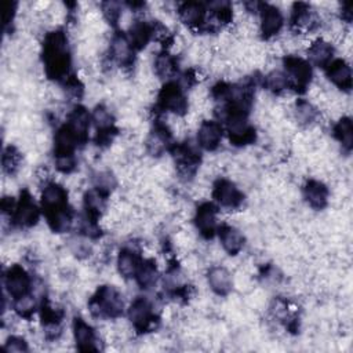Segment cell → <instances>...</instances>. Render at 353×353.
I'll use <instances>...</instances> for the list:
<instances>
[{
    "label": "cell",
    "instance_id": "1",
    "mask_svg": "<svg viewBox=\"0 0 353 353\" xmlns=\"http://www.w3.org/2000/svg\"><path fill=\"white\" fill-rule=\"evenodd\" d=\"M43 63L50 79L66 81L69 77L70 48L63 30H52L46 34L43 41Z\"/></svg>",
    "mask_w": 353,
    "mask_h": 353
},
{
    "label": "cell",
    "instance_id": "2",
    "mask_svg": "<svg viewBox=\"0 0 353 353\" xmlns=\"http://www.w3.org/2000/svg\"><path fill=\"white\" fill-rule=\"evenodd\" d=\"M88 310L95 319H117L124 310L123 295L114 285H101L88 301Z\"/></svg>",
    "mask_w": 353,
    "mask_h": 353
},
{
    "label": "cell",
    "instance_id": "3",
    "mask_svg": "<svg viewBox=\"0 0 353 353\" xmlns=\"http://www.w3.org/2000/svg\"><path fill=\"white\" fill-rule=\"evenodd\" d=\"M221 117L226 124V134L234 146H244L255 141V128L248 121V113L244 112H225Z\"/></svg>",
    "mask_w": 353,
    "mask_h": 353
},
{
    "label": "cell",
    "instance_id": "4",
    "mask_svg": "<svg viewBox=\"0 0 353 353\" xmlns=\"http://www.w3.org/2000/svg\"><path fill=\"white\" fill-rule=\"evenodd\" d=\"M283 72L288 79L290 88L295 90L299 94L305 92L310 85L313 77V70L309 61L298 55H285L283 59Z\"/></svg>",
    "mask_w": 353,
    "mask_h": 353
},
{
    "label": "cell",
    "instance_id": "5",
    "mask_svg": "<svg viewBox=\"0 0 353 353\" xmlns=\"http://www.w3.org/2000/svg\"><path fill=\"white\" fill-rule=\"evenodd\" d=\"M157 106L160 110L175 114L185 116L189 109L188 97L185 95V88L175 80L167 81L157 95Z\"/></svg>",
    "mask_w": 353,
    "mask_h": 353
},
{
    "label": "cell",
    "instance_id": "6",
    "mask_svg": "<svg viewBox=\"0 0 353 353\" xmlns=\"http://www.w3.org/2000/svg\"><path fill=\"white\" fill-rule=\"evenodd\" d=\"M128 320L137 332H148L156 328L159 321L153 303L146 296H137L128 306Z\"/></svg>",
    "mask_w": 353,
    "mask_h": 353
},
{
    "label": "cell",
    "instance_id": "7",
    "mask_svg": "<svg viewBox=\"0 0 353 353\" xmlns=\"http://www.w3.org/2000/svg\"><path fill=\"white\" fill-rule=\"evenodd\" d=\"M199 149H200L199 145L197 143L194 145L190 141L171 146V153L174 157L175 167L182 176L192 178L196 174L200 164Z\"/></svg>",
    "mask_w": 353,
    "mask_h": 353
},
{
    "label": "cell",
    "instance_id": "8",
    "mask_svg": "<svg viewBox=\"0 0 353 353\" xmlns=\"http://www.w3.org/2000/svg\"><path fill=\"white\" fill-rule=\"evenodd\" d=\"M212 199L218 207L225 210H237L244 201V194L232 181L219 178L212 185Z\"/></svg>",
    "mask_w": 353,
    "mask_h": 353
},
{
    "label": "cell",
    "instance_id": "9",
    "mask_svg": "<svg viewBox=\"0 0 353 353\" xmlns=\"http://www.w3.org/2000/svg\"><path fill=\"white\" fill-rule=\"evenodd\" d=\"M256 14L259 15V32L265 40L280 33L284 26V15L279 7L268 3H258Z\"/></svg>",
    "mask_w": 353,
    "mask_h": 353
},
{
    "label": "cell",
    "instance_id": "10",
    "mask_svg": "<svg viewBox=\"0 0 353 353\" xmlns=\"http://www.w3.org/2000/svg\"><path fill=\"white\" fill-rule=\"evenodd\" d=\"M3 280L4 290L12 299L32 292V277L21 265H11L6 270Z\"/></svg>",
    "mask_w": 353,
    "mask_h": 353
},
{
    "label": "cell",
    "instance_id": "11",
    "mask_svg": "<svg viewBox=\"0 0 353 353\" xmlns=\"http://www.w3.org/2000/svg\"><path fill=\"white\" fill-rule=\"evenodd\" d=\"M40 210L33 201L32 196L25 190L21 193L19 200L17 201L15 210L11 215V221L15 226L21 229H28L34 226L39 222Z\"/></svg>",
    "mask_w": 353,
    "mask_h": 353
},
{
    "label": "cell",
    "instance_id": "12",
    "mask_svg": "<svg viewBox=\"0 0 353 353\" xmlns=\"http://www.w3.org/2000/svg\"><path fill=\"white\" fill-rule=\"evenodd\" d=\"M193 223L204 239H212L218 230V207L214 203H201L193 216Z\"/></svg>",
    "mask_w": 353,
    "mask_h": 353
},
{
    "label": "cell",
    "instance_id": "13",
    "mask_svg": "<svg viewBox=\"0 0 353 353\" xmlns=\"http://www.w3.org/2000/svg\"><path fill=\"white\" fill-rule=\"evenodd\" d=\"M291 29L295 33H310L320 25L319 15L306 3H295L291 10Z\"/></svg>",
    "mask_w": 353,
    "mask_h": 353
},
{
    "label": "cell",
    "instance_id": "14",
    "mask_svg": "<svg viewBox=\"0 0 353 353\" xmlns=\"http://www.w3.org/2000/svg\"><path fill=\"white\" fill-rule=\"evenodd\" d=\"M223 138V127L216 120H203L197 130L199 148L214 152L219 148Z\"/></svg>",
    "mask_w": 353,
    "mask_h": 353
},
{
    "label": "cell",
    "instance_id": "15",
    "mask_svg": "<svg viewBox=\"0 0 353 353\" xmlns=\"http://www.w3.org/2000/svg\"><path fill=\"white\" fill-rule=\"evenodd\" d=\"M146 150L150 156L159 157L172 146V134L167 124L157 121L146 138Z\"/></svg>",
    "mask_w": 353,
    "mask_h": 353
},
{
    "label": "cell",
    "instance_id": "16",
    "mask_svg": "<svg viewBox=\"0 0 353 353\" xmlns=\"http://www.w3.org/2000/svg\"><path fill=\"white\" fill-rule=\"evenodd\" d=\"M324 69L325 76L332 85L345 92H349L352 90V68L345 59H332Z\"/></svg>",
    "mask_w": 353,
    "mask_h": 353
},
{
    "label": "cell",
    "instance_id": "17",
    "mask_svg": "<svg viewBox=\"0 0 353 353\" xmlns=\"http://www.w3.org/2000/svg\"><path fill=\"white\" fill-rule=\"evenodd\" d=\"M207 6L197 1H185L178 7L179 19L190 29H201L207 26Z\"/></svg>",
    "mask_w": 353,
    "mask_h": 353
},
{
    "label": "cell",
    "instance_id": "18",
    "mask_svg": "<svg viewBox=\"0 0 353 353\" xmlns=\"http://www.w3.org/2000/svg\"><path fill=\"white\" fill-rule=\"evenodd\" d=\"M73 338L76 346L81 352H97L98 346V335L95 330L83 319L74 317L73 320Z\"/></svg>",
    "mask_w": 353,
    "mask_h": 353
},
{
    "label": "cell",
    "instance_id": "19",
    "mask_svg": "<svg viewBox=\"0 0 353 353\" xmlns=\"http://www.w3.org/2000/svg\"><path fill=\"white\" fill-rule=\"evenodd\" d=\"M216 234L219 237L223 251L228 255L236 256L243 251L244 244H245V237L240 229H237L232 225H228V223H222L218 226Z\"/></svg>",
    "mask_w": 353,
    "mask_h": 353
},
{
    "label": "cell",
    "instance_id": "20",
    "mask_svg": "<svg viewBox=\"0 0 353 353\" xmlns=\"http://www.w3.org/2000/svg\"><path fill=\"white\" fill-rule=\"evenodd\" d=\"M134 52L135 50L130 44L127 34L123 32H117L109 46V57L113 62H116L119 66H130L134 62Z\"/></svg>",
    "mask_w": 353,
    "mask_h": 353
},
{
    "label": "cell",
    "instance_id": "21",
    "mask_svg": "<svg viewBox=\"0 0 353 353\" xmlns=\"http://www.w3.org/2000/svg\"><path fill=\"white\" fill-rule=\"evenodd\" d=\"M68 204V190L58 182H47L41 190V207L44 214L63 208Z\"/></svg>",
    "mask_w": 353,
    "mask_h": 353
},
{
    "label": "cell",
    "instance_id": "22",
    "mask_svg": "<svg viewBox=\"0 0 353 353\" xmlns=\"http://www.w3.org/2000/svg\"><path fill=\"white\" fill-rule=\"evenodd\" d=\"M302 194L307 205L313 210H323L330 200V189L319 179H307L302 188Z\"/></svg>",
    "mask_w": 353,
    "mask_h": 353
},
{
    "label": "cell",
    "instance_id": "23",
    "mask_svg": "<svg viewBox=\"0 0 353 353\" xmlns=\"http://www.w3.org/2000/svg\"><path fill=\"white\" fill-rule=\"evenodd\" d=\"M130 44L135 51L143 50L156 36V26L148 21H135L125 33Z\"/></svg>",
    "mask_w": 353,
    "mask_h": 353
},
{
    "label": "cell",
    "instance_id": "24",
    "mask_svg": "<svg viewBox=\"0 0 353 353\" xmlns=\"http://www.w3.org/2000/svg\"><path fill=\"white\" fill-rule=\"evenodd\" d=\"M207 283L211 291L218 296H226L233 290V277L222 265L210 268L207 272Z\"/></svg>",
    "mask_w": 353,
    "mask_h": 353
},
{
    "label": "cell",
    "instance_id": "25",
    "mask_svg": "<svg viewBox=\"0 0 353 353\" xmlns=\"http://www.w3.org/2000/svg\"><path fill=\"white\" fill-rule=\"evenodd\" d=\"M81 143L76 132L72 127L65 123L61 125L54 135V156H63V154H74L77 145Z\"/></svg>",
    "mask_w": 353,
    "mask_h": 353
},
{
    "label": "cell",
    "instance_id": "26",
    "mask_svg": "<svg viewBox=\"0 0 353 353\" xmlns=\"http://www.w3.org/2000/svg\"><path fill=\"white\" fill-rule=\"evenodd\" d=\"M334 59V46L323 39L319 37L313 40L307 47V61L310 65L317 68H325Z\"/></svg>",
    "mask_w": 353,
    "mask_h": 353
},
{
    "label": "cell",
    "instance_id": "27",
    "mask_svg": "<svg viewBox=\"0 0 353 353\" xmlns=\"http://www.w3.org/2000/svg\"><path fill=\"white\" fill-rule=\"evenodd\" d=\"M142 259L143 258L138 254L137 250L131 247L121 248L116 258V268L119 274L124 279H134Z\"/></svg>",
    "mask_w": 353,
    "mask_h": 353
},
{
    "label": "cell",
    "instance_id": "28",
    "mask_svg": "<svg viewBox=\"0 0 353 353\" xmlns=\"http://www.w3.org/2000/svg\"><path fill=\"white\" fill-rule=\"evenodd\" d=\"M91 121H92L91 113L81 105H76L68 116V124L76 132L81 143H84L88 138V130H90Z\"/></svg>",
    "mask_w": 353,
    "mask_h": 353
},
{
    "label": "cell",
    "instance_id": "29",
    "mask_svg": "<svg viewBox=\"0 0 353 353\" xmlns=\"http://www.w3.org/2000/svg\"><path fill=\"white\" fill-rule=\"evenodd\" d=\"M106 197L108 193L92 188L85 192L84 194V210H85V216L90 219L98 221L105 210L106 205Z\"/></svg>",
    "mask_w": 353,
    "mask_h": 353
},
{
    "label": "cell",
    "instance_id": "30",
    "mask_svg": "<svg viewBox=\"0 0 353 353\" xmlns=\"http://www.w3.org/2000/svg\"><path fill=\"white\" fill-rule=\"evenodd\" d=\"M46 218H47V223L52 232L65 233L70 229L73 219H74V214H73L72 208L69 205H66L63 208L47 212Z\"/></svg>",
    "mask_w": 353,
    "mask_h": 353
},
{
    "label": "cell",
    "instance_id": "31",
    "mask_svg": "<svg viewBox=\"0 0 353 353\" xmlns=\"http://www.w3.org/2000/svg\"><path fill=\"white\" fill-rule=\"evenodd\" d=\"M134 279L139 288L142 290L153 288L159 280V269L154 259H142Z\"/></svg>",
    "mask_w": 353,
    "mask_h": 353
},
{
    "label": "cell",
    "instance_id": "32",
    "mask_svg": "<svg viewBox=\"0 0 353 353\" xmlns=\"http://www.w3.org/2000/svg\"><path fill=\"white\" fill-rule=\"evenodd\" d=\"M153 66H154L156 76L160 79H165L168 81L178 72V61L174 57V54H171L167 50L157 54V57L154 58Z\"/></svg>",
    "mask_w": 353,
    "mask_h": 353
},
{
    "label": "cell",
    "instance_id": "33",
    "mask_svg": "<svg viewBox=\"0 0 353 353\" xmlns=\"http://www.w3.org/2000/svg\"><path fill=\"white\" fill-rule=\"evenodd\" d=\"M332 132L335 139L341 143L342 149L350 152L353 148V124L352 119L347 116H342L332 127Z\"/></svg>",
    "mask_w": 353,
    "mask_h": 353
},
{
    "label": "cell",
    "instance_id": "34",
    "mask_svg": "<svg viewBox=\"0 0 353 353\" xmlns=\"http://www.w3.org/2000/svg\"><path fill=\"white\" fill-rule=\"evenodd\" d=\"M294 114L301 125H310L316 121L319 112L312 102L306 99H298L294 106Z\"/></svg>",
    "mask_w": 353,
    "mask_h": 353
},
{
    "label": "cell",
    "instance_id": "35",
    "mask_svg": "<svg viewBox=\"0 0 353 353\" xmlns=\"http://www.w3.org/2000/svg\"><path fill=\"white\" fill-rule=\"evenodd\" d=\"M14 312L17 313V316H19L21 319H30L36 309H37V302L36 298L32 292L19 296L17 299H14Z\"/></svg>",
    "mask_w": 353,
    "mask_h": 353
},
{
    "label": "cell",
    "instance_id": "36",
    "mask_svg": "<svg viewBox=\"0 0 353 353\" xmlns=\"http://www.w3.org/2000/svg\"><path fill=\"white\" fill-rule=\"evenodd\" d=\"M265 87L273 94H281L285 90H290L288 79L283 70H272L265 76Z\"/></svg>",
    "mask_w": 353,
    "mask_h": 353
},
{
    "label": "cell",
    "instance_id": "37",
    "mask_svg": "<svg viewBox=\"0 0 353 353\" xmlns=\"http://www.w3.org/2000/svg\"><path fill=\"white\" fill-rule=\"evenodd\" d=\"M21 153L19 150L10 145L3 150V156H1V165H3V171L8 175H14L21 165Z\"/></svg>",
    "mask_w": 353,
    "mask_h": 353
},
{
    "label": "cell",
    "instance_id": "38",
    "mask_svg": "<svg viewBox=\"0 0 353 353\" xmlns=\"http://www.w3.org/2000/svg\"><path fill=\"white\" fill-rule=\"evenodd\" d=\"M116 183H117V181L110 171H99L94 176V188H97L108 194L114 189Z\"/></svg>",
    "mask_w": 353,
    "mask_h": 353
},
{
    "label": "cell",
    "instance_id": "39",
    "mask_svg": "<svg viewBox=\"0 0 353 353\" xmlns=\"http://www.w3.org/2000/svg\"><path fill=\"white\" fill-rule=\"evenodd\" d=\"M121 8H123L121 4L117 1H103L101 4L102 14L110 25H117V22L121 18V14H123Z\"/></svg>",
    "mask_w": 353,
    "mask_h": 353
},
{
    "label": "cell",
    "instance_id": "40",
    "mask_svg": "<svg viewBox=\"0 0 353 353\" xmlns=\"http://www.w3.org/2000/svg\"><path fill=\"white\" fill-rule=\"evenodd\" d=\"M54 164L59 172L70 174L76 168L77 161L74 154H63V156H54Z\"/></svg>",
    "mask_w": 353,
    "mask_h": 353
},
{
    "label": "cell",
    "instance_id": "41",
    "mask_svg": "<svg viewBox=\"0 0 353 353\" xmlns=\"http://www.w3.org/2000/svg\"><path fill=\"white\" fill-rule=\"evenodd\" d=\"M3 349L6 352H12V353H18V352H28V342L18 335H11L7 338V341L4 342Z\"/></svg>",
    "mask_w": 353,
    "mask_h": 353
},
{
    "label": "cell",
    "instance_id": "42",
    "mask_svg": "<svg viewBox=\"0 0 353 353\" xmlns=\"http://www.w3.org/2000/svg\"><path fill=\"white\" fill-rule=\"evenodd\" d=\"M70 248L73 251V254H76L77 256L83 258V256H87L90 255L91 252V247L90 244L85 241V240H81V239H74L70 241Z\"/></svg>",
    "mask_w": 353,
    "mask_h": 353
},
{
    "label": "cell",
    "instance_id": "43",
    "mask_svg": "<svg viewBox=\"0 0 353 353\" xmlns=\"http://www.w3.org/2000/svg\"><path fill=\"white\" fill-rule=\"evenodd\" d=\"M15 12H17V3H14V1L6 3V7H4V25L6 26H8L10 22L12 23Z\"/></svg>",
    "mask_w": 353,
    "mask_h": 353
},
{
    "label": "cell",
    "instance_id": "44",
    "mask_svg": "<svg viewBox=\"0 0 353 353\" xmlns=\"http://www.w3.org/2000/svg\"><path fill=\"white\" fill-rule=\"evenodd\" d=\"M352 7L349 3H345L342 4V8H341V17L342 19H345L346 22H350L352 21Z\"/></svg>",
    "mask_w": 353,
    "mask_h": 353
}]
</instances>
